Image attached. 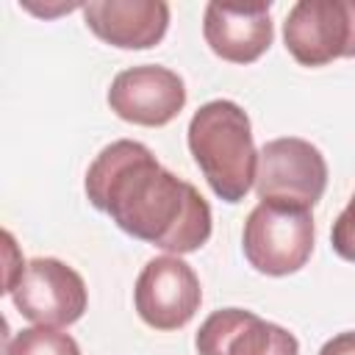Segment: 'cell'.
<instances>
[{
    "instance_id": "obj_2",
    "label": "cell",
    "mask_w": 355,
    "mask_h": 355,
    "mask_svg": "<svg viewBox=\"0 0 355 355\" xmlns=\"http://www.w3.org/2000/svg\"><path fill=\"white\" fill-rule=\"evenodd\" d=\"M189 150L211 191L225 202H241L255 186L258 150L247 111L233 100L200 105L189 122Z\"/></svg>"
},
{
    "instance_id": "obj_13",
    "label": "cell",
    "mask_w": 355,
    "mask_h": 355,
    "mask_svg": "<svg viewBox=\"0 0 355 355\" xmlns=\"http://www.w3.org/2000/svg\"><path fill=\"white\" fill-rule=\"evenodd\" d=\"M330 244H333V250H336L338 258L355 263V194L349 197V202H347V208L338 214V219L333 222Z\"/></svg>"
},
{
    "instance_id": "obj_1",
    "label": "cell",
    "mask_w": 355,
    "mask_h": 355,
    "mask_svg": "<svg viewBox=\"0 0 355 355\" xmlns=\"http://www.w3.org/2000/svg\"><path fill=\"white\" fill-rule=\"evenodd\" d=\"M89 202L111 222L169 255L200 250L211 239V205L183 178L158 164L153 150L133 139L111 141L86 169Z\"/></svg>"
},
{
    "instance_id": "obj_14",
    "label": "cell",
    "mask_w": 355,
    "mask_h": 355,
    "mask_svg": "<svg viewBox=\"0 0 355 355\" xmlns=\"http://www.w3.org/2000/svg\"><path fill=\"white\" fill-rule=\"evenodd\" d=\"M3 241H6V294H11V288L17 286V280L22 277V272H25V261H14L17 258V244H14V236L6 230L3 233Z\"/></svg>"
},
{
    "instance_id": "obj_3",
    "label": "cell",
    "mask_w": 355,
    "mask_h": 355,
    "mask_svg": "<svg viewBox=\"0 0 355 355\" xmlns=\"http://www.w3.org/2000/svg\"><path fill=\"white\" fill-rule=\"evenodd\" d=\"M313 216L308 208L283 202H258L241 230V247L250 266L269 277L300 272L313 252Z\"/></svg>"
},
{
    "instance_id": "obj_15",
    "label": "cell",
    "mask_w": 355,
    "mask_h": 355,
    "mask_svg": "<svg viewBox=\"0 0 355 355\" xmlns=\"http://www.w3.org/2000/svg\"><path fill=\"white\" fill-rule=\"evenodd\" d=\"M319 355H355V330L338 333L330 341H324V347L319 349Z\"/></svg>"
},
{
    "instance_id": "obj_6",
    "label": "cell",
    "mask_w": 355,
    "mask_h": 355,
    "mask_svg": "<svg viewBox=\"0 0 355 355\" xmlns=\"http://www.w3.org/2000/svg\"><path fill=\"white\" fill-rule=\"evenodd\" d=\"M14 308L44 327H67L78 322L89 305L83 277L58 258L28 261L22 277L11 288Z\"/></svg>"
},
{
    "instance_id": "obj_4",
    "label": "cell",
    "mask_w": 355,
    "mask_h": 355,
    "mask_svg": "<svg viewBox=\"0 0 355 355\" xmlns=\"http://www.w3.org/2000/svg\"><path fill=\"white\" fill-rule=\"evenodd\" d=\"M327 189V161L316 144L283 136L258 150L255 191L263 202H283L294 208H313Z\"/></svg>"
},
{
    "instance_id": "obj_12",
    "label": "cell",
    "mask_w": 355,
    "mask_h": 355,
    "mask_svg": "<svg viewBox=\"0 0 355 355\" xmlns=\"http://www.w3.org/2000/svg\"><path fill=\"white\" fill-rule=\"evenodd\" d=\"M6 355H80V347L58 327L33 324L6 338Z\"/></svg>"
},
{
    "instance_id": "obj_11",
    "label": "cell",
    "mask_w": 355,
    "mask_h": 355,
    "mask_svg": "<svg viewBox=\"0 0 355 355\" xmlns=\"http://www.w3.org/2000/svg\"><path fill=\"white\" fill-rule=\"evenodd\" d=\"M83 19L111 47L147 50L164 39L169 6L164 0H92L83 3Z\"/></svg>"
},
{
    "instance_id": "obj_5",
    "label": "cell",
    "mask_w": 355,
    "mask_h": 355,
    "mask_svg": "<svg viewBox=\"0 0 355 355\" xmlns=\"http://www.w3.org/2000/svg\"><path fill=\"white\" fill-rule=\"evenodd\" d=\"M286 50L302 67L355 58V0H300L283 22Z\"/></svg>"
},
{
    "instance_id": "obj_10",
    "label": "cell",
    "mask_w": 355,
    "mask_h": 355,
    "mask_svg": "<svg viewBox=\"0 0 355 355\" xmlns=\"http://www.w3.org/2000/svg\"><path fill=\"white\" fill-rule=\"evenodd\" d=\"M272 3H208L202 19L205 44L230 64H252L272 44Z\"/></svg>"
},
{
    "instance_id": "obj_8",
    "label": "cell",
    "mask_w": 355,
    "mask_h": 355,
    "mask_svg": "<svg viewBox=\"0 0 355 355\" xmlns=\"http://www.w3.org/2000/svg\"><path fill=\"white\" fill-rule=\"evenodd\" d=\"M108 105L119 119L130 125L161 128L183 111L186 83L178 72L158 64L130 67L111 80Z\"/></svg>"
},
{
    "instance_id": "obj_7",
    "label": "cell",
    "mask_w": 355,
    "mask_h": 355,
    "mask_svg": "<svg viewBox=\"0 0 355 355\" xmlns=\"http://www.w3.org/2000/svg\"><path fill=\"white\" fill-rule=\"evenodd\" d=\"M133 302L139 319L153 330H180L202 302L200 277L180 255H158L139 272Z\"/></svg>"
},
{
    "instance_id": "obj_9",
    "label": "cell",
    "mask_w": 355,
    "mask_h": 355,
    "mask_svg": "<svg viewBox=\"0 0 355 355\" xmlns=\"http://www.w3.org/2000/svg\"><path fill=\"white\" fill-rule=\"evenodd\" d=\"M197 355H300L294 333L244 308L214 311L194 336Z\"/></svg>"
}]
</instances>
